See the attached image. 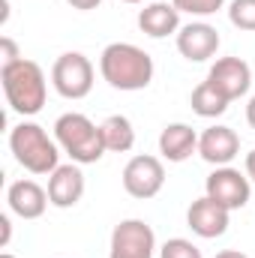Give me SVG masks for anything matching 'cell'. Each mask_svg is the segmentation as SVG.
Listing matches in <instances>:
<instances>
[{"label":"cell","mask_w":255,"mask_h":258,"mask_svg":"<svg viewBox=\"0 0 255 258\" xmlns=\"http://www.w3.org/2000/svg\"><path fill=\"white\" fill-rule=\"evenodd\" d=\"M138 27L150 39H165V36H177L183 24H180V12L174 3H147L138 12Z\"/></svg>","instance_id":"cell-15"},{"label":"cell","mask_w":255,"mask_h":258,"mask_svg":"<svg viewBox=\"0 0 255 258\" xmlns=\"http://www.w3.org/2000/svg\"><path fill=\"white\" fill-rule=\"evenodd\" d=\"M213 258H249V255L240 252V249H222V252H216Z\"/></svg>","instance_id":"cell-27"},{"label":"cell","mask_w":255,"mask_h":258,"mask_svg":"<svg viewBox=\"0 0 255 258\" xmlns=\"http://www.w3.org/2000/svg\"><path fill=\"white\" fill-rule=\"evenodd\" d=\"M123 189L138 201H147L153 195L162 192L165 186V165L159 156H150V153H138L132 156L123 168Z\"/></svg>","instance_id":"cell-7"},{"label":"cell","mask_w":255,"mask_h":258,"mask_svg":"<svg viewBox=\"0 0 255 258\" xmlns=\"http://www.w3.org/2000/svg\"><path fill=\"white\" fill-rule=\"evenodd\" d=\"M207 81L228 102H234V99H240V96L249 93V87H252V69H249V63L243 57H219L216 63L210 66Z\"/></svg>","instance_id":"cell-9"},{"label":"cell","mask_w":255,"mask_h":258,"mask_svg":"<svg viewBox=\"0 0 255 258\" xmlns=\"http://www.w3.org/2000/svg\"><path fill=\"white\" fill-rule=\"evenodd\" d=\"M222 39L219 30L207 21H189L177 30V51L189 60V63H204L219 51Z\"/></svg>","instance_id":"cell-11"},{"label":"cell","mask_w":255,"mask_h":258,"mask_svg":"<svg viewBox=\"0 0 255 258\" xmlns=\"http://www.w3.org/2000/svg\"><path fill=\"white\" fill-rule=\"evenodd\" d=\"M240 153V135L231 126H207L198 135V156L210 165H231Z\"/></svg>","instance_id":"cell-13"},{"label":"cell","mask_w":255,"mask_h":258,"mask_svg":"<svg viewBox=\"0 0 255 258\" xmlns=\"http://www.w3.org/2000/svg\"><path fill=\"white\" fill-rule=\"evenodd\" d=\"M0 84H3L6 102L15 114L33 117L42 111L45 96H48V81H45V72L36 60L21 57L12 66H0Z\"/></svg>","instance_id":"cell-2"},{"label":"cell","mask_w":255,"mask_h":258,"mask_svg":"<svg viewBox=\"0 0 255 258\" xmlns=\"http://www.w3.org/2000/svg\"><path fill=\"white\" fill-rule=\"evenodd\" d=\"M159 153L168 162H186L198 153V132L189 123H168L159 132Z\"/></svg>","instance_id":"cell-16"},{"label":"cell","mask_w":255,"mask_h":258,"mask_svg":"<svg viewBox=\"0 0 255 258\" xmlns=\"http://www.w3.org/2000/svg\"><path fill=\"white\" fill-rule=\"evenodd\" d=\"M18 60H21V54H18L15 39L12 36H0V66H12Z\"/></svg>","instance_id":"cell-22"},{"label":"cell","mask_w":255,"mask_h":258,"mask_svg":"<svg viewBox=\"0 0 255 258\" xmlns=\"http://www.w3.org/2000/svg\"><path fill=\"white\" fill-rule=\"evenodd\" d=\"M228 21L237 30H255V0H231L228 3Z\"/></svg>","instance_id":"cell-19"},{"label":"cell","mask_w":255,"mask_h":258,"mask_svg":"<svg viewBox=\"0 0 255 258\" xmlns=\"http://www.w3.org/2000/svg\"><path fill=\"white\" fill-rule=\"evenodd\" d=\"M177 6V12H186V15H198V18H207V15H216L225 0H171Z\"/></svg>","instance_id":"cell-21"},{"label":"cell","mask_w":255,"mask_h":258,"mask_svg":"<svg viewBox=\"0 0 255 258\" xmlns=\"http://www.w3.org/2000/svg\"><path fill=\"white\" fill-rule=\"evenodd\" d=\"M96 69L81 51H66L51 66V84L63 99H84L93 90Z\"/></svg>","instance_id":"cell-5"},{"label":"cell","mask_w":255,"mask_h":258,"mask_svg":"<svg viewBox=\"0 0 255 258\" xmlns=\"http://www.w3.org/2000/svg\"><path fill=\"white\" fill-rule=\"evenodd\" d=\"M9 150L15 162L30 174H51L60 165V144L33 120H21L9 129Z\"/></svg>","instance_id":"cell-3"},{"label":"cell","mask_w":255,"mask_h":258,"mask_svg":"<svg viewBox=\"0 0 255 258\" xmlns=\"http://www.w3.org/2000/svg\"><path fill=\"white\" fill-rule=\"evenodd\" d=\"M120 3H144V0H120Z\"/></svg>","instance_id":"cell-28"},{"label":"cell","mask_w":255,"mask_h":258,"mask_svg":"<svg viewBox=\"0 0 255 258\" xmlns=\"http://www.w3.org/2000/svg\"><path fill=\"white\" fill-rule=\"evenodd\" d=\"M204 195H210L213 201H219L225 210H240L249 204V195H252V180L246 177V171L240 174L237 168L231 165H219L207 174L204 180Z\"/></svg>","instance_id":"cell-6"},{"label":"cell","mask_w":255,"mask_h":258,"mask_svg":"<svg viewBox=\"0 0 255 258\" xmlns=\"http://www.w3.org/2000/svg\"><path fill=\"white\" fill-rule=\"evenodd\" d=\"M99 129H102V144H105L108 153H129L135 147V126H132V120L126 114L105 117L99 123Z\"/></svg>","instance_id":"cell-17"},{"label":"cell","mask_w":255,"mask_h":258,"mask_svg":"<svg viewBox=\"0 0 255 258\" xmlns=\"http://www.w3.org/2000/svg\"><path fill=\"white\" fill-rule=\"evenodd\" d=\"M54 141L78 165H93L108 153L102 144V129L81 111H66L54 120Z\"/></svg>","instance_id":"cell-4"},{"label":"cell","mask_w":255,"mask_h":258,"mask_svg":"<svg viewBox=\"0 0 255 258\" xmlns=\"http://www.w3.org/2000/svg\"><path fill=\"white\" fill-rule=\"evenodd\" d=\"M99 75L114 90H144L153 81V57L132 42H111L99 54Z\"/></svg>","instance_id":"cell-1"},{"label":"cell","mask_w":255,"mask_h":258,"mask_svg":"<svg viewBox=\"0 0 255 258\" xmlns=\"http://www.w3.org/2000/svg\"><path fill=\"white\" fill-rule=\"evenodd\" d=\"M159 258H204L201 249L186 237H171L159 246Z\"/></svg>","instance_id":"cell-20"},{"label":"cell","mask_w":255,"mask_h":258,"mask_svg":"<svg viewBox=\"0 0 255 258\" xmlns=\"http://www.w3.org/2000/svg\"><path fill=\"white\" fill-rule=\"evenodd\" d=\"M0 231H3V234H0V249H6V246H9V240H12V222H9V216H6V213L0 216Z\"/></svg>","instance_id":"cell-23"},{"label":"cell","mask_w":255,"mask_h":258,"mask_svg":"<svg viewBox=\"0 0 255 258\" xmlns=\"http://www.w3.org/2000/svg\"><path fill=\"white\" fill-rule=\"evenodd\" d=\"M189 105H192V111L198 114V117H222L225 111H228V99L204 78L195 90H192V96H189Z\"/></svg>","instance_id":"cell-18"},{"label":"cell","mask_w":255,"mask_h":258,"mask_svg":"<svg viewBox=\"0 0 255 258\" xmlns=\"http://www.w3.org/2000/svg\"><path fill=\"white\" fill-rule=\"evenodd\" d=\"M156 234L144 219H123L111 231L108 258H153Z\"/></svg>","instance_id":"cell-8"},{"label":"cell","mask_w":255,"mask_h":258,"mask_svg":"<svg viewBox=\"0 0 255 258\" xmlns=\"http://www.w3.org/2000/svg\"><path fill=\"white\" fill-rule=\"evenodd\" d=\"M84 171L78 162H69V165H57L51 174H48V201L51 207L57 210H69L75 207L81 198H84Z\"/></svg>","instance_id":"cell-12"},{"label":"cell","mask_w":255,"mask_h":258,"mask_svg":"<svg viewBox=\"0 0 255 258\" xmlns=\"http://www.w3.org/2000/svg\"><path fill=\"white\" fill-rule=\"evenodd\" d=\"M228 222H231V210H225L219 201H213L210 195H201L195 198L186 210V225L192 228V234L204 237V240H213V237H222L228 231Z\"/></svg>","instance_id":"cell-10"},{"label":"cell","mask_w":255,"mask_h":258,"mask_svg":"<svg viewBox=\"0 0 255 258\" xmlns=\"http://www.w3.org/2000/svg\"><path fill=\"white\" fill-rule=\"evenodd\" d=\"M6 204L21 219H39L48 210V189H42L36 180H15L6 189Z\"/></svg>","instance_id":"cell-14"},{"label":"cell","mask_w":255,"mask_h":258,"mask_svg":"<svg viewBox=\"0 0 255 258\" xmlns=\"http://www.w3.org/2000/svg\"><path fill=\"white\" fill-rule=\"evenodd\" d=\"M0 258H15V255H9V252H0Z\"/></svg>","instance_id":"cell-29"},{"label":"cell","mask_w":255,"mask_h":258,"mask_svg":"<svg viewBox=\"0 0 255 258\" xmlns=\"http://www.w3.org/2000/svg\"><path fill=\"white\" fill-rule=\"evenodd\" d=\"M72 9H78V12H90V9H96L102 0H66Z\"/></svg>","instance_id":"cell-24"},{"label":"cell","mask_w":255,"mask_h":258,"mask_svg":"<svg viewBox=\"0 0 255 258\" xmlns=\"http://www.w3.org/2000/svg\"><path fill=\"white\" fill-rule=\"evenodd\" d=\"M246 123L255 129V96H249V102H246Z\"/></svg>","instance_id":"cell-26"},{"label":"cell","mask_w":255,"mask_h":258,"mask_svg":"<svg viewBox=\"0 0 255 258\" xmlns=\"http://www.w3.org/2000/svg\"><path fill=\"white\" fill-rule=\"evenodd\" d=\"M246 177H249V180H255V147L246 153Z\"/></svg>","instance_id":"cell-25"}]
</instances>
